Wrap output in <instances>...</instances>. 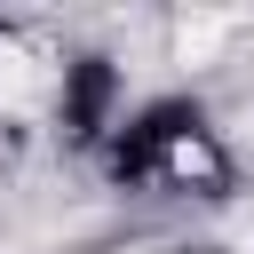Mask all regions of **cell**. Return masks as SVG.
<instances>
[{
  "label": "cell",
  "mask_w": 254,
  "mask_h": 254,
  "mask_svg": "<svg viewBox=\"0 0 254 254\" xmlns=\"http://www.w3.org/2000/svg\"><path fill=\"white\" fill-rule=\"evenodd\" d=\"M190 254H206V246H190Z\"/></svg>",
  "instance_id": "cell-2"
},
{
  "label": "cell",
  "mask_w": 254,
  "mask_h": 254,
  "mask_svg": "<svg viewBox=\"0 0 254 254\" xmlns=\"http://www.w3.org/2000/svg\"><path fill=\"white\" fill-rule=\"evenodd\" d=\"M111 167H119V183L198 190V198H214V190L230 183V151L214 143V127H206L190 103H159V111H143V119L119 135Z\"/></svg>",
  "instance_id": "cell-1"
}]
</instances>
